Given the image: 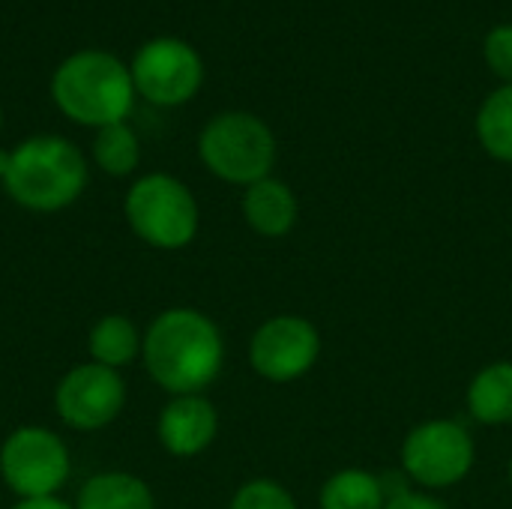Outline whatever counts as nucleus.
Instances as JSON below:
<instances>
[{"mask_svg": "<svg viewBox=\"0 0 512 509\" xmlns=\"http://www.w3.org/2000/svg\"><path fill=\"white\" fill-rule=\"evenodd\" d=\"M141 357L150 378L171 396L204 393L222 372L225 339L198 309H165L147 327Z\"/></svg>", "mask_w": 512, "mask_h": 509, "instance_id": "obj_1", "label": "nucleus"}, {"mask_svg": "<svg viewBox=\"0 0 512 509\" xmlns=\"http://www.w3.org/2000/svg\"><path fill=\"white\" fill-rule=\"evenodd\" d=\"M0 180L15 204L36 213H54L84 192L87 162L66 138L36 135L21 141L12 153H0Z\"/></svg>", "mask_w": 512, "mask_h": 509, "instance_id": "obj_2", "label": "nucleus"}, {"mask_svg": "<svg viewBox=\"0 0 512 509\" xmlns=\"http://www.w3.org/2000/svg\"><path fill=\"white\" fill-rule=\"evenodd\" d=\"M51 96L69 120L102 129L126 120L135 102V84L132 72L114 54L78 51L57 66Z\"/></svg>", "mask_w": 512, "mask_h": 509, "instance_id": "obj_3", "label": "nucleus"}, {"mask_svg": "<svg viewBox=\"0 0 512 509\" xmlns=\"http://www.w3.org/2000/svg\"><path fill=\"white\" fill-rule=\"evenodd\" d=\"M198 153L219 180L252 186L270 177L276 162V138L255 114L225 111L204 126Z\"/></svg>", "mask_w": 512, "mask_h": 509, "instance_id": "obj_4", "label": "nucleus"}, {"mask_svg": "<svg viewBox=\"0 0 512 509\" xmlns=\"http://www.w3.org/2000/svg\"><path fill=\"white\" fill-rule=\"evenodd\" d=\"M126 219L147 246L183 249L198 234V204L186 183L171 174H147L126 195Z\"/></svg>", "mask_w": 512, "mask_h": 509, "instance_id": "obj_5", "label": "nucleus"}, {"mask_svg": "<svg viewBox=\"0 0 512 509\" xmlns=\"http://www.w3.org/2000/svg\"><path fill=\"white\" fill-rule=\"evenodd\" d=\"M477 459L471 432L456 420H426L402 441V471L423 489H450L462 483Z\"/></svg>", "mask_w": 512, "mask_h": 509, "instance_id": "obj_6", "label": "nucleus"}, {"mask_svg": "<svg viewBox=\"0 0 512 509\" xmlns=\"http://www.w3.org/2000/svg\"><path fill=\"white\" fill-rule=\"evenodd\" d=\"M3 483L21 498H51L69 480V450L51 429L21 426L0 447Z\"/></svg>", "mask_w": 512, "mask_h": 509, "instance_id": "obj_7", "label": "nucleus"}, {"mask_svg": "<svg viewBox=\"0 0 512 509\" xmlns=\"http://www.w3.org/2000/svg\"><path fill=\"white\" fill-rule=\"evenodd\" d=\"M129 72H132L135 93L165 108L189 102L204 81V63L198 51L174 36L147 42L135 54Z\"/></svg>", "mask_w": 512, "mask_h": 509, "instance_id": "obj_8", "label": "nucleus"}, {"mask_svg": "<svg viewBox=\"0 0 512 509\" xmlns=\"http://www.w3.org/2000/svg\"><path fill=\"white\" fill-rule=\"evenodd\" d=\"M321 357V333L309 318L276 315L264 321L249 342L252 369L273 381L288 384L303 378Z\"/></svg>", "mask_w": 512, "mask_h": 509, "instance_id": "obj_9", "label": "nucleus"}, {"mask_svg": "<svg viewBox=\"0 0 512 509\" xmlns=\"http://www.w3.org/2000/svg\"><path fill=\"white\" fill-rule=\"evenodd\" d=\"M126 402V384L117 369L84 363L66 372L57 384L54 405L66 426L78 432H96L117 420Z\"/></svg>", "mask_w": 512, "mask_h": 509, "instance_id": "obj_10", "label": "nucleus"}, {"mask_svg": "<svg viewBox=\"0 0 512 509\" xmlns=\"http://www.w3.org/2000/svg\"><path fill=\"white\" fill-rule=\"evenodd\" d=\"M219 432V414L210 399L174 396L159 414V441L177 459H192L204 453Z\"/></svg>", "mask_w": 512, "mask_h": 509, "instance_id": "obj_11", "label": "nucleus"}, {"mask_svg": "<svg viewBox=\"0 0 512 509\" xmlns=\"http://www.w3.org/2000/svg\"><path fill=\"white\" fill-rule=\"evenodd\" d=\"M297 216H300L297 195L291 192L288 183H282L276 177H264V180L246 186L243 219L255 234L270 237V240L285 237L297 225Z\"/></svg>", "mask_w": 512, "mask_h": 509, "instance_id": "obj_12", "label": "nucleus"}, {"mask_svg": "<svg viewBox=\"0 0 512 509\" xmlns=\"http://www.w3.org/2000/svg\"><path fill=\"white\" fill-rule=\"evenodd\" d=\"M468 411L483 426L512 423V360L483 366L468 387Z\"/></svg>", "mask_w": 512, "mask_h": 509, "instance_id": "obj_13", "label": "nucleus"}, {"mask_svg": "<svg viewBox=\"0 0 512 509\" xmlns=\"http://www.w3.org/2000/svg\"><path fill=\"white\" fill-rule=\"evenodd\" d=\"M75 509H156L150 486L135 477V474H123V471H108V474H96L90 477L78 498Z\"/></svg>", "mask_w": 512, "mask_h": 509, "instance_id": "obj_14", "label": "nucleus"}, {"mask_svg": "<svg viewBox=\"0 0 512 509\" xmlns=\"http://www.w3.org/2000/svg\"><path fill=\"white\" fill-rule=\"evenodd\" d=\"M387 495L381 474L363 471V468H345L333 474L318 495L321 509H384Z\"/></svg>", "mask_w": 512, "mask_h": 509, "instance_id": "obj_15", "label": "nucleus"}, {"mask_svg": "<svg viewBox=\"0 0 512 509\" xmlns=\"http://www.w3.org/2000/svg\"><path fill=\"white\" fill-rule=\"evenodd\" d=\"M141 342L144 339L138 336V327L126 315H105L93 324L87 348L93 363L108 369H123L141 354Z\"/></svg>", "mask_w": 512, "mask_h": 509, "instance_id": "obj_16", "label": "nucleus"}, {"mask_svg": "<svg viewBox=\"0 0 512 509\" xmlns=\"http://www.w3.org/2000/svg\"><path fill=\"white\" fill-rule=\"evenodd\" d=\"M477 138L483 150L501 162H512V84L498 87L477 114Z\"/></svg>", "mask_w": 512, "mask_h": 509, "instance_id": "obj_17", "label": "nucleus"}, {"mask_svg": "<svg viewBox=\"0 0 512 509\" xmlns=\"http://www.w3.org/2000/svg\"><path fill=\"white\" fill-rule=\"evenodd\" d=\"M93 159L111 177L132 174L138 168V159H141V147H138L135 132L126 123L102 126L96 132V141H93Z\"/></svg>", "mask_w": 512, "mask_h": 509, "instance_id": "obj_18", "label": "nucleus"}, {"mask_svg": "<svg viewBox=\"0 0 512 509\" xmlns=\"http://www.w3.org/2000/svg\"><path fill=\"white\" fill-rule=\"evenodd\" d=\"M231 509H297L291 492L276 480H249L231 498Z\"/></svg>", "mask_w": 512, "mask_h": 509, "instance_id": "obj_19", "label": "nucleus"}, {"mask_svg": "<svg viewBox=\"0 0 512 509\" xmlns=\"http://www.w3.org/2000/svg\"><path fill=\"white\" fill-rule=\"evenodd\" d=\"M486 63L495 75L512 84V24H501L486 36Z\"/></svg>", "mask_w": 512, "mask_h": 509, "instance_id": "obj_20", "label": "nucleus"}, {"mask_svg": "<svg viewBox=\"0 0 512 509\" xmlns=\"http://www.w3.org/2000/svg\"><path fill=\"white\" fill-rule=\"evenodd\" d=\"M384 509H450L444 501H438V498H432V495H426V492H417V489H408V492H402V495H396V498H390Z\"/></svg>", "mask_w": 512, "mask_h": 509, "instance_id": "obj_21", "label": "nucleus"}, {"mask_svg": "<svg viewBox=\"0 0 512 509\" xmlns=\"http://www.w3.org/2000/svg\"><path fill=\"white\" fill-rule=\"evenodd\" d=\"M12 509H75L69 507L66 501H60L57 495H51V498H27V501H18Z\"/></svg>", "mask_w": 512, "mask_h": 509, "instance_id": "obj_22", "label": "nucleus"}, {"mask_svg": "<svg viewBox=\"0 0 512 509\" xmlns=\"http://www.w3.org/2000/svg\"><path fill=\"white\" fill-rule=\"evenodd\" d=\"M510 486H512V459H510Z\"/></svg>", "mask_w": 512, "mask_h": 509, "instance_id": "obj_23", "label": "nucleus"}, {"mask_svg": "<svg viewBox=\"0 0 512 509\" xmlns=\"http://www.w3.org/2000/svg\"><path fill=\"white\" fill-rule=\"evenodd\" d=\"M0 126H3V111H0Z\"/></svg>", "mask_w": 512, "mask_h": 509, "instance_id": "obj_24", "label": "nucleus"}]
</instances>
